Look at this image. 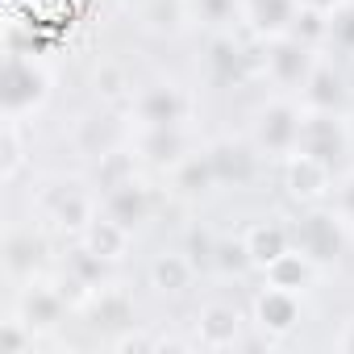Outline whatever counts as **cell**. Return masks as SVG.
Here are the masks:
<instances>
[{"label": "cell", "instance_id": "obj_1", "mask_svg": "<svg viewBox=\"0 0 354 354\" xmlns=\"http://www.w3.org/2000/svg\"><path fill=\"white\" fill-rule=\"evenodd\" d=\"M46 100H50V71H46V63L34 59V55H9V67H5V113L21 121L26 113H38Z\"/></svg>", "mask_w": 354, "mask_h": 354}, {"label": "cell", "instance_id": "obj_2", "mask_svg": "<svg viewBox=\"0 0 354 354\" xmlns=\"http://www.w3.org/2000/svg\"><path fill=\"white\" fill-rule=\"evenodd\" d=\"M346 121L337 117V113H325V109H308L304 117H300V142H296V150H304V154H313V158H321V162H337L342 154H346Z\"/></svg>", "mask_w": 354, "mask_h": 354}, {"label": "cell", "instance_id": "obj_3", "mask_svg": "<svg viewBox=\"0 0 354 354\" xmlns=\"http://www.w3.org/2000/svg\"><path fill=\"white\" fill-rule=\"evenodd\" d=\"M313 67H317L313 46H308L304 38H296V34L275 38L271 50H267V75H271L279 88H304L308 75H313Z\"/></svg>", "mask_w": 354, "mask_h": 354}, {"label": "cell", "instance_id": "obj_4", "mask_svg": "<svg viewBox=\"0 0 354 354\" xmlns=\"http://www.w3.org/2000/svg\"><path fill=\"white\" fill-rule=\"evenodd\" d=\"M300 109L296 104H288V100H275V104H267L263 113H259V121H254V142H259V150H267V154H292L296 150V142H300Z\"/></svg>", "mask_w": 354, "mask_h": 354}, {"label": "cell", "instance_id": "obj_5", "mask_svg": "<svg viewBox=\"0 0 354 354\" xmlns=\"http://www.w3.org/2000/svg\"><path fill=\"white\" fill-rule=\"evenodd\" d=\"M292 246H300L313 263H333L342 254V217L337 213H308L292 230Z\"/></svg>", "mask_w": 354, "mask_h": 354}, {"label": "cell", "instance_id": "obj_6", "mask_svg": "<svg viewBox=\"0 0 354 354\" xmlns=\"http://www.w3.org/2000/svg\"><path fill=\"white\" fill-rule=\"evenodd\" d=\"M133 113H138V121L146 129H171V125H180L188 117V96L175 84H154L133 100Z\"/></svg>", "mask_w": 354, "mask_h": 354}, {"label": "cell", "instance_id": "obj_7", "mask_svg": "<svg viewBox=\"0 0 354 354\" xmlns=\"http://www.w3.org/2000/svg\"><path fill=\"white\" fill-rule=\"evenodd\" d=\"M254 321H259V329H263V333H271V337L292 333V329H296V321H300V296H296V292H288V288L267 283V288L254 296Z\"/></svg>", "mask_w": 354, "mask_h": 354}, {"label": "cell", "instance_id": "obj_8", "mask_svg": "<svg viewBox=\"0 0 354 354\" xmlns=\"http://www.w3.org/2000/svg\"><path fill=\"white\" fill-rule=\"evenodd\" d=\"M329 171H333L329 162H321L304 150L283 154V184L296 201H321L329 192Z\"/></svg>", "mask_w": 354, "mask_h": 354}, {"label": "cell", "instance_id": "obj_9", "mask_svg": "<svg viewBox=\"0 0 354 354\" xmlns=\"http://www.w3.org/2000/svg\"><path fill=\"white\" fill-rule=\"evenodd\" d=\"M238 329H242V313L225 300H213L196 313V342L209 346V350H225L238 342Z\"/></svg>", "mask_w": 354, "mask_h": 354}, {"label": "cell", "instance_id": "obj_10", "mask_svg": "<svg viewBox=\"0 0 354 354\" xmlns=\"http://www.w3.org/2000/svg\"><path fill=\"white\" fill-rule=\"evenodd\" d=\"M209 158H213V171H217V184L246 188L254 175H259V154L246 142H217L209 150Z\"/></svg>", "mask_w": 354, "mask_h": 354}, {"label": "cell", "instance_id": "obj_11", "mask_svg": "<svg viewBox=\"0 0 354 354\" xmlns=\"http://www.w3.org/2000/svg\"><path fill=\"white\" fill-rule=\"evenodd\" d=\"M242 9H246V21L267 34V38H283L292 34L296 17H300V5L296 0H242Z\"/></svg>", "mask_w": 354, "mask_h": 354}, {"label": "cell", "instance_id": "obj_12", "mask_svg": "<svg viewBox=\"0 0 354 354\" xmlns=\"http://www.w3.org/2000/svg\"><path fill=\"white\" fill-rule=\"evenodd\" d=\"M104 213L113 217V221H121L129 234L150 217V192L138 184V180H129V184H117V188H109L104 192Z\"/></svg>", "mask_w": 354, "mask_h": 354}, {"label": "cell", "instance_id": "obj_13", "mask_svg": "<svg viewBox=\"0 0 354 354\" xmlns=\"http://www.w3.org/2000/svg\"><path fill=\"white\" fill-rule=\"evenodd\" d=\"M304 92V104L308 109H325V113H337L342 104H346V84H342V75L333 71V67H313V75H308V84L300 88Z\"/></svg>", "mask_w": 354, "mask_h": 354}, {"label": "cell", "instance_id": "obj_14", "mask_svg": "<svg viewBox=\"0 0 354 354\" xmlns=\"http://www.w3.org/2000/svg\"><path fill=\"white\" fill-rule=\"evenodd\" d=\"M246 250H250V263L267 271L283 250H292V230H283L275 221H263V225H254L246 234Z\"/></svg>", "mask_w": 354, "mask_h": 354}, {"label": "cell", "instance_id": "obj_15", "mask_svg": "<svg viewBox=\"0 0 354 354\" xmlns=\"http://www.w3.org/2000/svg\"><path fill=\"white\" fill-rule=\"evenodd\" d=\"M84 246L113 263V259H121V254H125V246H129V230H125L121 221H113L109 213H104V217H92V221H88V230H84Z\"/></svg>", "mask_w": 354, "mask_h": 354}, {"label": "cell", "instance_id": "obj_16", "mask_svg": "<svg viewBox=\"0 0 354 354\" xmlns=\"http://www.w3.org/2000/svg\"><path fill=\"white\" fill-rule=\"evenodd\" d=\"M46 205H50V217H55L59 225H67V230H88V221H92V201H88L75 184L55 188V192L46 196Z\"/></svg>", "mask_w": 354, "mask_h": 354}, {"label": "cell", "instance_id": "obj_17", "mask_svg": "<svg viewBox=\"0 0 354 354\" xmlns=\"http://www.w3.org/2000/svg\"><path fill=\"white\" fill-rule=\"evenodd\" d=\"M313 271H317V263H313L300 246H292V250H283V254L267 267V283L288 288V292H300V288L313 279Z\"/></svg>", "mask_w": 354, "mask_h": 354}, {"label": "cell", "instance_id": "obj_18", "mask_svg": "<svg viewBox=\"0 0 354 354\" xmlns=\"http://www.w3.org/2000/svg\"><path fill=\"white\" fill-rule=\"evenodd\" d=\"M142 154L150 158V162H158V167H175V162H184L188 158V138L180 133V125H171V129H146L142 133Z\"/></svg>", "mask_w": 354, "mask_h": 354}, {"label": "cell", "instance_id": "obj_19", "mask_svg": "<svg viewBox=\"0 0 354 354\" xmlns=\"http://www.w3.org/2000/svg\"><path fill=\"white\" fill-rule=\"evenodd\" d=\"M59 317H63V296H59V292H50V288H30V292L21 296V321L30 325V333H34V329H50Z\"/></svg>", "mask_w": 354, "mask_h": 354}, {"label": "cell", "instance_id": "obj_20", "mask_svg": "<svg viewBox=\"0 0 354 354\" xmlns=\"http://www.w3.org/2000/svg\"><path fill=\"white\" fill-rule=\"evenodd\" d=\"M217 184V171L209 154H188L184 162H175V192L184 196H205Z\"/></svg>", "mask_w": 354, "mask_h": 354}, {"label": "cell", "instance_id": "obj_21", "mask_svg": "<svg viewBox=\"0 0 354 354\" xmlns=\"http://www.w3.org/2000/svg\"><path fill=\"white\" fill-rule=\"evenodd\" d=\"M150 279L158 292H184L192 283V259L180 254V250H171V254H158L150 263Z\"/></svg>", "mask_w": 354, "mask_h": 354}, {"label": "cell", "instance_id": "obj_22", "mask_svg": "<svg viewBox=\"0 0 354 354\" xmlns=\"http://www.w3.org/2000/svg\"><path fill=\"white\" fill-rule=\"evenodd\" d=\"M129 180H133V158L125 150H104L100 154V167H96V184L109 192V188L129 184Z\"/></svg>", "mask_w": 354, "mask_h": 354}, {"label": "cell", "instance_id": "obj_23", "mask_svg": "<svg viewBox=\"0 0 354 354\" xmlns=\"http://www.w3.org/2000/svg\"><path fill=\"white\" fill-rule=\"evenodd\" d=\"M325 38H329L337 50H354V0H342V5L329 13Z\"/></svg>", "mask_w": 354, "mask_h": 354}, {"label": "cell", "instance_id": "obj_24", "mask_svg": "<svg viewBox=\"0 0 354 354\" xmlns=\"http://www.w3.org/2000/svg\"><path fill=\"white\" fill-rule=\"evenodd\" d=\"M146 26L150 30H167V34H175V30H180V21H184V5H180V0H150V5H146Z\"/></svg>", "mask_w": 354, "mask_h": 354}, {"label": "cell", "instance_id": "obj_25", "mask_svg": "<svg viewBox=\"0 0 354 354\" xmlns=\"http://www.w3.org/2000/svg\"><path fill=\"white\" fill-rule=\"evenodd\" d=\"M213 263H217L225 275L254 267V263H250V250H246V238H238V242H213Z\"/></svg>", "mask_w": 354, "mask_h": 354}, {"label": "cell", "instance_id": "obj_26", "mask_svg": "<svg viewBox=\"0 0 354 354\" xmlns=\"http://www.w3.org/2000/svg\"><path fill=\"white\" fill-rule=\"evenodd\" d=\"M38 242H34V234H17V238H9V271H30L34 263H38Z\"/></svg>", "mask_w": 354, "mask_h": 354}, {"label": "cell", "instance_id": "obj_27", "mask_svg": "<svg viewBox=\"0 0 354 354\" xmlns=\"http://www.w3.org/2000/svg\"><path fill=\"white\" fill-rule=\"evenodd\" d=\"M209 63H213L217 80H234V75H238V67H242V55H238V46H234V42L217 38V42H213V55H209Z\"/></svg>", "mask_w": 354, "mask_h": 354}, {"label": "cell", "instance_id": "obj_28", "mask_svg": "<svg viewBox=\"0 0 354 354\" xmlns=\"http://www.w3.org/2000/svg\"><path fill=\"white\" fill-rule=\"evenodd\" d=\"M96 317L109 321V325H125V321H129V300H125L121 292H100V300H96Z\"/></svg>", "mask_w": 354, "mask_h": 354}, {"label": "cell", "instance_id": "obj_29", "mask_svg": "<svg viewBox=\"0 0 354 354\" xmlns=\"http://www.w3.org/2000/svg\"><path fill=\"white\" fill-rule=\"evenodd\" d=\"M17 117L5 121V180H13V175L21 171V133H17Z\"/></svg>", "mask_w": 354, "mask_h": 354}, {"label": "cell", "instance_id": "obj_30", "mask_svg": "<svg viewBox=\"0 0 354 354\" xmlns=\"http://www.w3.org/2000/svg\"><path fill=\"white\" fill-rule=\"evenodd\" d=\"M192 9L201 13L205 26H225L238 9V0H192Z\"/></svg>", "mask_w": 354, "mask_h": 354}, {"label": "cell", "instance_id": "obj_31", "mask_svg": "<svg viewBox=\"0 0 354 354\" xmlns=\"http://www.w3.org/2000/svg\"><path fill=\"white\" fill-rule=\"evenodd\" d=\"M21 329H26V321H21V317L5 325V337H0V354H21V350L30 346V337H26Z\"/></svg>", "mask_w": 354, "mask_h": 354}, {"label": "cell", "instance_id": "obj_32", "mask_svg": "<svg viewBox=\"0 0 354 354\" xmlns=\"http://www.w3.org/2000/svg\"><path fill=\"white\" fill-rule=\"evenodd\" d=\"M337 217L342 221H354V171L342 180V188H337Z\"/></svg>", "mask_w": 354, "mask_h": 354}, {"label": "cell", "instance_id": "obj_33", "mask_svg": "<svg viewBox=\"0 0 354 354\" xmlns=\"http://www.w3.org/2000/svg\"><path fill=\"white\" fill-rule=\"evenodd\" d=\"M296 5H300V9H317V13H333L342 0H296Z\"/></svg>", "mask_w": 354, "mask_h": 354}, {"label": "cell", "instance_id": "obj_34", "mask_svg": "<svg viewBox=\"0 0 354 354\" xmlns=\"http://www.w3.org/2000/svg\"><path fill=\"white\" fill-rule=\"evenodd\" d=\"M337 346L354 354V321H346V329H342V337H337Z\"/></svg>", "mask_w": 354, "mask_h": 354}]
</instances>
